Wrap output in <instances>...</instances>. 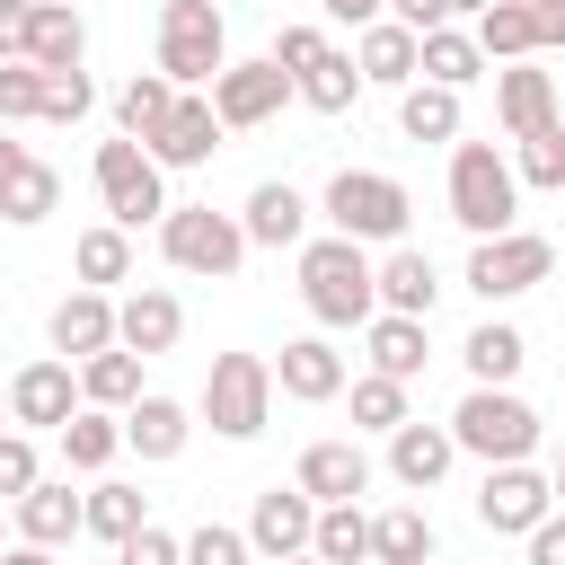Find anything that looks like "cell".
Instances as JSON below:
<instances>
[{"label":"cell","mask_w":565,"mask_h":565,"mask_svg":"<svg viewBox=\"0 0 565 565\" xmlns=\"http://www.w3.org/2000/svg\"><path fill=\"white\" fill-rule=\"evenodd\" d=\"M300 300L318 327H371L380 318V282H371V247L327 230V238H300Z\"/></svg>","instance_id":"cell-1"},{"label":"cell","mask_w":565,"mask_h":565,"mask_svg":"<svg viewBox=\"0 0 565 565\" xmlns=\"http://www.w3.org/2000/svg\"><path fill=\"white\" fill-rule=\"evenodd\" d=\"M450 221L468 238H494V230H521V177L494 141H450Z\"/></svg>","instance_id":"cell-2"},{"label":"cell","mask_w":565,"mask_h":565,"mask_svg":"<svg viewBox=\"0 0 565 565\" xmlns=\"http://www.w3.org/2000/svg\"><path fill=\"white\" fill-rule=\"evenodd\" d=\"M318 212H327V230H344V238H362V247H397L415 194H406L388 168H335L327 194H318Z\"/></svg>","instance_id":"cell-3"},{"label":"cell","mask_w":565,"mask_h":565,"mask_svg":"<svg viewBox=\"0 0 565 565\" xmlns=\"http://www.w3.org/2000/svg\"><path fill=\"white\" fill-rule=\"evenodd\" d=\"M194 415H203L221 441H256L265 415H274V362H265V353H212Z\"/></svg>","instance_id":"cell-4"},{"label":"cell","mask_w":565,"mask_h":565,"mask_svg":"<svg viewBox=\"0 0 565 565\" xmlns=\"http://www.w3.org/2000/svg\"><path fill=\"white\" fill-rule=\"evenodd\" d=\"M97 203H106L115 230H159V212H168V168H159L132 132H115V141H97Z\"/></svg>","instance_id":"cell-5"},{"label":"cell","mask_w":565,"mask_h":565,"mask_svg":"<svg viewBox=\"0 0 565 565\" xmlns=\"http://www.w3.org/2000/svg\"><path fill=\"white\" fill-rule=\"evenodd\" d=\"M159 256H168L177 274L221 282V274H238L247 230H238V212H212V203H168V212H159Z\"/></svg>","instance_id":"cell-6"},{"label":"cell","mask_w":565,"mask_h":565,"mask_svg":"<svg viewBox=\"0 0 565 565\" xmlns=\"http://www.w3.org/2000/svg\"><path fill=\"white\" fill-rule=\"evenodd\" d=\"M450 441H459L468 459L503 468V459H530V450H539V415H530V397H512V388H468V397L450 406Z\"/></svg>","instance_id":"cell-7"},{"label":"cell","mask_w":565,"mask_h":565,"mask_svg":"<svg viewBox=\"0 0 565 565\" xmlns=\"http://www.w3.org/2000/svg\"><path fill=\"white\" fill-rule=\"evenodd\" d=\"M221 62H230V18L212 0H168L159 9V71L177 88H212Z\"/></svg>","instance_id":"cell-8"},{"label":"cell","mask_w":565,"mask_h":565,"mask_svg":"<svg viewBox=\"0 0 565 565\" xmlns=\"http://www.w3.org/2000/svg\"><path fill=\"white\" fill-rule=\"evenodd\" d=\"M556 274V247L539 238V230H494V238H477L468 247V291L494 309V300H521V291H539Z\"/></svg>","instance_id":"cell-9"},{"label":"cell","mask_w":565,"mask_h":565,"mask_svg":"<svg viewBox=\"0 0 565 565\" xmlns=\"http://www.w3.org/2000/svg\"><path fill=\"white\" fill-rule=\"evenodd\" d=\"M203 97H212L221 132H256V124H274V115H282V97H291V71H282L274 53H256V62H221Z\"/></svg>","instance_id":"cell-10"},{"label":"cell","mask_w":565,"mask_h":565,"mask_svg":"<svg viewBox=\"0 0 565 565\" xmlns=\"http://www.w3.org/2000/svg\"><path fill=\"white\" fill-rule=\"evenodd\" d=\"M547 512H556V486H547V468H530V459H503V468H486V486H477V521H486V530H503V539H530Z\"/></svg>","instance_id":"cell-11"},{"label":"cell","mask_w":565,"mask_h":565,"mask_svg":"<svg viewBox=\"0 0 565 565\" xmlns=\"http://www.w3.org/2000/svg\"><path fill=\"white\" fill-rule=\"evenodd\" d=\"M79 415V371L62 362V353H44V362H26L18 380H9V424L18 433H62Z\"/></svg>","instance_id":"cell-12"},{"label":"cell","mask_w":565,"mask_h":565,"mask_svg":"<svg viewBox=\"0 0 565 565\" xmlns=\"http://www.w3.org/2000/svg\"><path fill=\"white\" fill-rule=\"evenodd\" d=\"M159 168H203L212 150H221V115H212V97L203 88H177V106L150 124V141H141Z\"/></svg>","instance_id":"cell-13"},{"label":"cell","mask_w":565,"mask_h":565,"mask_svg":"<svg viewBox=\"0 0 565 565\" xmlns=\"http://www.w3.org/2000/svg\"><path fill=\"white\" fill-rule=\"evenodd\" d=\"M177 335H185V300H177V291L141 282V291H124V300H115V344H132L141 362H159Z\"/></svg>","instance_id":"cell-14"},{"label":"cell","mask_w":565,"mask_h":565,"mask_svg":"<svg viewBox=\"0 0 565 565\" xmlns=\"http://www.w3.org/2000/svg\"><path fill=\"white\" fill-rule=\"evenodd\" d=\"M344 353L327 344V335H291L282 344V362H274V397H300V406H327V397H344Z\"/></svg>","instance_id":"cell-15"},{"label":"cell","mask_w":565,"mask_h":565,"mask_svg":"<svg viewBox=\"0 0 565 565\" xmlns=\"http://www.w3.org/2000/svg\"><path fill=\"white\" fill-rule=\"evenodd\" d=\"M309 530H318V503L300 486H265L256 512H247V547L256 556H309Z\"/></svg>","instance_id":"cell-16"},{"label":"cell","mask_w":565,"mask_h":565,"mask_svg":"<svg viewBox=\"0 0 565 565\" xmlns=\"http://www.w3.org/2000/svg\"><path fill=\"white\" fill-rule=\"evenodd\" d=\"M450 459H459V441H450V424H397L388 433V477L406 486V494H433L441 477H450Z\"/></svg>","instance_id":"cell-17"},{"label":"cell","mask_w":565,"mask_h":565,"mask_svg":"<svg viewBox=\"0 0 565 565\" xmlns=\"http://www.w3.org/2000/svg\"><path fill=\"white\" fill-rule=\"evenodd\" d=\"M291 486H300L309 503H353V494L371 486V450H362V441H309L300 468H291Z\"/></svg>","instance_id":"cell-18"},{"label":"cell","mask_w":565,"mask_h":565,"mask_svg":"<svg viewBox=\"0 0 565 565\" xmlns=\"http://www.w3.org/2000/svg\"><path fill=\"white\" fill-rule=\"evenodd\" d=\"M494 124L521 141V132H539V124H556V71H539V62H503L494 71Z\"/></svg>","instance_id":"cell-19"},{"label":"cell","mask_w":565,"mask_h":565,"mask_svg":"<svg viewBox=\"0 0 565 565\" xmlns=\"http://www.w3.org/2000/svg\"><path fill=\"white\" fill-rule=\"evenodd\" d=\"M309 194L300 185H282V177H265L256 194H247V212H238V230H247V247H300L309 238Z\"/></svg>","instance_id":"cell-20"},{"label":"cell","mask_w":565,"mask_h":565,"mask_svg":"<svg viewBox=\"0 0 565 565\" xmlns=\"http://www.w3.org/2000/svg\"><path fill=\"white\" fill-rule=\"evenodd\" d=\"M44 335H53V353H62V362H88V353H106V344H115V300L79 282L71 300H53V327H44Z\"/></svg>","instance_id":"cell-21"},{"label":"cell","mask_w":565,"mask_h":565,"mask_svg":"<svg viewBox=\"0 0 565 565\" xmlns=\"http://www.w3.org/2000/svg\"><path fill=\"white\" fill-rule=\"evenodd\" d=\"M9 512H18V539H26V547H62V539H79V494H71V477H35Z\"/></svg>","instance_id":"cell-22"},{"label":"cell","mask_w":565,"mask_h":565,"mask_svg":"<svg viewBox=\"0 0 565 565\" xmlns=\"http://www.w3.org/2000/svg\"><path fill=\"white\" fill-rule=\"evenodd\" d=\"M26 62H35V71H79V62H88V26H79L71 0H35V18H26Z\"/></svg>","instance_id":"cell-23"},{"label":"cell","mask_w":565,"mask_h":565,"mask_svg":"<svg viewBox=\"0 0 565 565\" xmlns=\"http://www.w3.org/2000/svg\"><path fill=\"white\" fill-rule=\"evenodd\" d=\"M371 282H380V309H397V318H433V300H441V274L424 247H388V265H371Z\"/></svg>","instance_id":"cell-24"},{"label":"cell","mask_w":565,"mask_h":565,"mask_svg":"<svg viewBox=\"0 0 565 565\" xmlns=\"http://www.w3.org/2000/svg\"><path fill=\"white\" fill-rule=\"evenodd\" d=\"M185 433H194V406H177V397H132L124 406V450H141V459H177L185 450Z\"/></svg>","instance_id":"cell-25"},{"label":"cell","mask_w":565,"mask_h":565,"mask_svg":"<svg viewBox=\"0 0 565 565\" xmlns=\"http://www.w3.org/2000/svg\"><path fill=\"white\" fill-rule=\"evenodd\" d=\"M353 71H362V88H406V79H415V26L371 18L362 44H353Z\"/></svg>","instance_id":"cell-26"},{"label":"cell","mask_w":565,"mask_h":565,"mask_svg":"<svg viewBox=\"0 0 565 565\" xmlns=\"http://www.w3.org/2000/svg\"><path fill=\"white\" fill-rule=\"evenodd\" d=\"M415 79H433V88H477V79H486L477 35H468V26H433V35H415Z\"/></svg>","instance_id":"cell-27"},{"label":"cell","mask_w":565,"mask_h":565,"mask_svg":"<svg viewBox=\"0 0 565 565\" xmlns=\"http://www.w3.org/2000/svg\"><path fill=\"white\" fill-rule=\"evenodd\" d=\"M459 362H468V380H477V388H512V380H521V362H530V344H521V327L486 318V327H468Z\"/></svg>","instance_id":"cell-28"},{"label":"cell","mask_w":565,"mask_h":565,"mask_svg":"<svg viewBox=\"0 0 565 565\" xmlns=\"http://www.w3.org/2000/svg\"><path fill=\"white\" fill-rule=\"evenodd\" d=\"M291 97H300L309 115H344V106L362 97V71H353V53H335V44H327L318 62H300V71H291Z\"/></svg>","instance_id":"cell-29"},{"label":"cell","mask_w":565,"mask_h":565,"mask_svg":"<svg viewBox=\"0 0 565 565\" xmlns=\"http://www.w3.org/2000/svg\"><path fill=\"white\" fill-rule=\"evenodd\" d=\"M115 450H124V415H115V406H79V415L62 424V468L97 477V468H115Z\"/></svg>","instance_id":"cell-30"},{"label":"cell","mask_w":565,"mask_h":565,"mask_svg":"<svg viewBox=\"0 0 565 565\" xmlns=\"http://www.w3.org/2000/svg\"><path fill=\"white\" fill-rule=\"evenodd\" d=\"M468 35H477V53H486V62H530V53H539L530 0H486V9L468 18Z\"/></svg>","instance_id":"cell-31"},{"label":"cell","mask_w":565,"mask_h":565,"mask_svg":"<svg viewBox=\"0 0 565 565\" xmlns=\"http://www.w3.org/2000/svg\"><path fill=\"white\" fill-rule=\"evenodd\" d=\"M433 521H424V503H388L380 521H371V565H433Z\"/></svg>","instance_id":"cell-32"},{"label":"cell","mask_w":565,"mask_h":565,"mask_svg":"<svg viewBox=\"0 0 565 565\" xmlns=\"http://www.w3.org/2000/svg\"><path fill=\"white\" fill-rule=\"evenodd\" d=\"M397 132H406V141H459V88L406 79V88H397Z\"/></svg>","instance_id":"cell-33"},{"label":"cell","mask_w":565,"mask_h":565,"mask_svg":"<svg viewBox=\"0 0 565 565\" xmlns=\"http://www.w3.org/2000/svg\"><path fill=\"white\" fill-rule=\"evenodd\" d=\"M132 397H141V353L132 344H106V353L79 362V406H115L124 415Z\"/></svg>","instance_id":"cell-34"},{"label":"cell","mask_w":565,"mask_h":565,"mask_svg":"<svg viewBox=\"0 0 565 565\" xmlns=\"http://www.w3.org/2000/svg\"><path fill=\"white\" fill-rule=\"evenodd\" d=\"M309 556H318V565H371V512H362V503H318Z\"/></svg>","instance_id":"cell-35"},{"label":"cell","mask_w":565,"mask_h":565,"mask_svg":"<svg viewBox=\"0 0 565 565\" xmlns=\"http://www.w3.org/2000/svg\"><path fill=\"white\" fill-rule=\"evenodd\" d=\"M71 274H79L88 291H106V282H132V230H115V221L79 230V247H71Z\"/></svg>","instance_id":"cell-36"},{"label":"cell","mask_w":565,"mask_h":565,"mask_svg":"<svg viewBox=\"0 0 565 565\" xmlns=\"http://www.w3.org/2000/svg\"><path fill=\"white\" fill-rule=\"evenodd\" d=\"M433 362V344H424V318H397V309H380L371 318V371H388V380H415Z\"/></svg>","instance_id":"cell-37"},{"label":"cell","mask_w":565,"mask_h":565,"mask_svg":"<svg viewBox=\"0 0 565 565\" xmlns=\"http://www.w3.org/2000/svg\"><path fill=\"white\" fill-rule=\"evenodd\" d=\"M53 212H62V177H53V168H44L35 150H26V159H18V177L0 185V221L35 230V221H53Z\"/></svg>","instance_id":"cell-38"},{"label":"cell","mask_w":565,"mask_h":565,"mask_svg":"<svg viewBox=\"0 0 565 565\" xmlns=\"http://www.w3.org/2000/svg\"><path fill=\"white\" fill-rule=\"evenodd\" d=\"M141 521H150L141 486H115V477H106V486H88V494H79V530H97L106 547H115V539H132Z\"/></svg>","instance_id":"cell-39"},{"label":"cell","mask_w":565,"mask_h":565,"mask_svg":"<svg viewBox=\"0 0 565 565\" xmlns=\"http://www.w3.org/2000/svg\"><path fill=\"white\" fill-rule=\"evenodd\" d=\"M177 106V79L168 71H132L124 88H115V132H132V141H150V124Z\"/></svg>","instance_id":"cell-40"},{"label":"cell","mask_w":565,"mask_h":565,"mask_svg":"<svg viewBox=\"0 0 565 565\" xmlns=\"http://www.w3.org/2000/svg\"><path fill=\"white\" fill-rule=\"evenodd\" d=\"M512 177H521V185H547V194H565V115L512 141Z\"/></svg>","instance_id":"cell-41"},{"label":"cell","mask_w":565,"mask_h":565,"mask_svg":"<svg viewBox=\"0 0 565 565\" xmlns=\"http://www.w3.org/2000/svg\"><path fill=\"white\" fill-rule=\"evenodd\" d=\"M344 388H353V424H362V433H397V424H406V380L362 371V380H344Z\"/></svg>","instance_id":"cell-42"},{"label":"cell","mask_w":565,"mask_h":565,"mask_svg":"<svg viewBox=\"0 0 565 565\" xmlns=\"http://www.w3.org/2000/svg\"><path fill=\"white\" fill-rule=\"evenodd\" d=\"M44 115V71L35 62H0V124H35Z\"/></svg>","instance_id":"cell-43"},{"label":"cell","mask_w":565,"mask_h":565,"mask_svg":"<svg viewBox=\"0 0 565 565\" xmlns=\"http://www.w3.org/2000/svg\"><path fill=\"white\" fill-rule=\"evenodd\" d=\"M185 565H256V547H247V530H230V521H203V530L185 539Z\"/></svg>","instance_id":"cell-44"},{"label":"cell","mask_w":565,"mask_h":565,"mask_svg":"<svg viewBox=\"0 0 565 565\" xmlns=\"http://www.w3.org/2000/svg\"><path fill=\"white\" fill-rule=\"evenodd\" d=\"M35 477H44V459H35V433H18V424H9V433H0V503H18Z\"/></svg>","instance_id":"cell-45"},{"label":"cell","mask_w":565,"mask_h":565,"mask_svg":"<svg viewBox=\"0 0 565 565\" xmlns=\"http://www.w3.org/2000/svg\"><path fill=\"white\" fill-rule=\"evenodd\" d=\"M88 106H97L88 71H44V124H79Z\"/></svg>","instance_id":"cell-46"},{"label":"cell","mask_w":565,"mask_h":565,"mask_svg":"<svg viewBox=\"0 0 565 565\" xmlns=\"http://www.w3.org/2000/svg\"><path fill=\"white\" fill-rule=\"evenodd\" d=\"M115 565H185V539H168L159 521H141L132 539H115Z\"/></svg>","instance_id":"cell-47"},{"label":"cell","mask_w":565,"mask_h":565,"mask_svg":"<svg viewBox=\"0 0 565 565\" xmlns=\"http://www.w3.org/2000/svg\"><path fill=\"white\" fill-rule=\"evenodd\" d=\"M318 53H327L318 26H282V35H274V62H282V71H300V62H318Z\"/></svg>","instance_id":"cell-48"},{"label":"cell","mask_w":565,"mask_h":565,"mask_svg":"<svg viewBox=\"0 0 565 565\" xmlns=\"http://www.w3.org/2000/svg\"><path fill=\"white\" fill-rule=\"evenodd\" d=\"M26 18L35 0H0V62H26Z\"/></svg>","instance_id":"cell-49"},{"label":"cell","mask_w":565,"mask_h":565,"mask_svg":"<svg viewBox=\"0 0 565 565\" xmlns=\"http://www.w3.org/2000/svg\"><path fill=\"white\" fill-rule=\"evenodd\" d=\"M380 18H397V26H415V35L450 26V9H441V0H380Z\"/></svg>","instance_id":"cell-50"},{"label":"cell","mask_w":565,"mask_h":565,"mask_svg":"<svg viewBox=\"0 0 565 565\" xmlns=\"http://www.w3.org/2000/svg\"><path fill=\"white\" fill-rule=\"evenodd\" d=\"M530 565H565V512H547V521L530 530Z\"/></svg>","instance_id":"cell-51"},{"label":"cell","mask_w":565,"mask_h":565,"mask_svg":"<svg viewBox=\"0 0 565 565\" xmlns=\"http://www.w3.org/2000/svg\"><path fill=\"white\" fill-rule=\"evenodd\" d=\"M530 26H539V53L565 44V0H530Z\"/></svg>","instance_id":"cell-52"},{"label":"cell","mask_w":565,"mask_h":565,"mask_svg":"<svg viewBox=\"0 0 565 565\" xmlns=\"http://www.w3.org/2000/svg\"><path fill=\"white\" fill-rule=\"evenodd\" d=\"M318 9H327L335 26H371V18H380V0H318Z\"/></svg>","instance_id":"cell-53"},{"label":"cell","mask_w":565,"mask_h":565,"mask_svg":"<svg viewBox=\"0 0 565 565\" xmlns=\"http://www.w3.org/2000/svg\"><path fill=\"white\" fill-rule=\"evenodd\" d=\"M0 565H53V547H26L18 539V547H0Z\"/></svg>","instance_id":"cell-54"},{"label":"cell","mask_w":565,"mask_h":565,"mask_svg":"<svg viewBox=\"0 0 565 565\" xmlns=\"http://www.w3.org/2000/svg\"><path fill=\"white\" fill-rule=\"evenodd\" d=\"M18 159H26V141H9V132H0V185L18 177Z\"/></svg>","instance_id":"cell-55"},{"label":"cell","mask_w":565,"mask_h":565,"mask_svg":"<svg viewBox=\"0 0 565 565\" xmlns=\"http://www.w3.org/2000/svg\"><path fill=\"white\" fill-rule=\"evenodd\" d=\"M547 486H556V512H565V441H556V468H547Z\"/></svg>","instance_id":"cell-56"},{"label":"cell","mask_w":565,"mask_h":565,"mask_svg":"<svg viewBox=\"0 0 565 565\" xmlns=\"http://www.w3.org/2000/svg\"><path fill=\"white\" fill-rule=\"evenodd\" d=\"M441 9H450V18H477V9H486V0H441Z\"/></svg>","instance_id":"cell-57"},{"label":"cell","mask_w":565,"mask_h":565,"mask_svg":"<svg viewBox=\"0 0 565 565\" xmlns=\"http://www.w3.org/2000/svg\"><path fill=\"white\" fill-rule=\"evenodd\" d=\"M256 565H318V556H256Z\"/></svg>","instance_id":"cell-58"},{"label":"cell","mask_w":565,"mask_h":565,"mask_svg":"<svg viewBox=\"0 0 565 565\" xmlns=\"http://www.w3.org/2000/svg\"><path fill=\"white\" fill-rule=\"evenodd\" d=\"M0 415H9V388H0Z\"/></svg>","instance_id":"cell-59"},{"label":"cell","mask_w":565,"mask_h":565,"mask_svg":"<svg viewBox=\"0 0 565 565\" xmlns=\"http://www.w3.org/2000/svg\"><path fill=\"white\" fill-rule=\"evenodd\" d=\"M0 547H9V530H0Z\"/></svg>","instance_id":"cell-60"}]
</instances>
